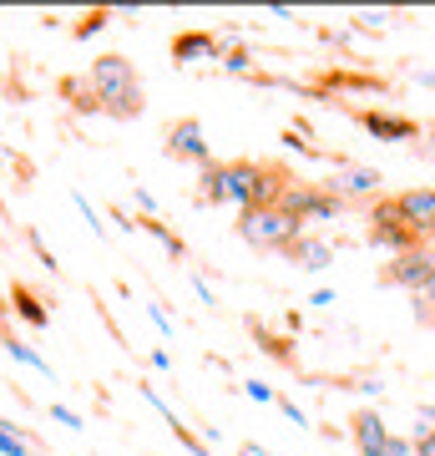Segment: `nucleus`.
I'll return each instance as SVG.
<instances>
[{"label": "nucleus", "mask_w": 435, "mask_h": 456, "mask_svg": "<svg viewBox=\"0 0 435 456\" xmlns=\"http://www.w3.org/2000/svg\"><path fill=\"white\" fill-rule=\"evenodd\" d=\"M0 325H5V310H0Z\"/></svg>", "instance_id": "b1692460"}, {"label": "nucleus", "mask_w": 435, "mask_h": 456, "mask_svg": "<svg viewBox=\"0 0 435 456\" xmlns=\"http://www.w3.org/2000/svg\"><path fill=\"white\" fill-rule=\"evenodd\" d=\"M173 431H178V441H182V446H188L193 456H208V446H203V441H197V436H193V431H188L182 421H173Z\"/></svg>", "instance_id": "6ab92c4d"}, {"label": "nucleus", "mask_w": 435, "mask_h": 456, "mask_svg": "<svg viewBox=\"0 0 435 456\" xmlns=\"http://www.w3.org/2000/svg\"><path fill=\"white\" fill-rule=\"evenodd\" d=\"M294 183V173L284 163H258V183H254V203L248 208H278L284 188Z\"/></svg>", "instance_id": "9d476101"}, {"label": "nucleus", "mask_w": 435, "mask_h": 456, "mask_svg": "<svg viewBox=\"0 0 435 456\" xmlns=\"http://www.w3.org/2000/svg\"><path fill=\"white\" fill-rule=\"evenodd\" d=\"M370 244L375 248H390V254H405V248L420 244V233L400 218V208H395V198H375L370 203Z\"/></svg>", "instance_id": "39448f33"}, {"label": "nucleus", "mask_w": 435, "mask_h": 456, "mask_svg": "<svg viewBox=\"0 0 435 456\" xmlns=\"http://www.w3.org/2000/svg\"><path fill=\"white\" fill-rule=\"evenodd\" d=\"M0 452H5V456H26V441L11 436V431H5V421H0Z\"/></svg>", "instance_id": "aec40b11"}, {"label": "nucleus", "mask_w": 435, "mask_h": 456, "mask_svg": "<svg viewBox=\"0 0 435 456\" xmlns=\"http://www.w3.org/2000/svg\"><path fill=\"white\" fill-rule=\"evenodd\" d=\"M324 188H329L339 203H375V198H385V178H380L375 167H350V163H339V173L324 178Z\"/></svg>", "instance_id": "423d86ee"}, {"label": "nucleus", "mask_w": 435, "mask_h": 456, "mask_svg": "<svg viewBox=\"0 0 435 456\" xmlns=\"http://www.w3.org/2000/svg\"><path fill=\"white\" fill-rule=\"evenodd\" d=\"M258 340H263V350H269V355L289 360V345H284V340H274V335H269V330H258Z\"/></svg>", "instance_id": "4be33fe9"}, {"label": "nucleus", "mask_w": 435, "mask_h": 456, "mask_svg": "<svg viewBox=\"0 0 435 456\" xmlns=\"http://www.w3.org/2000/svg\"><path fill=\"white\" fill-rule=\"evenodd\" d=\"M203 203H223V163L203 167Z\"/></svg>", "instance_id": "a211bd4d"}, {"label": "nucleus", "mask_w": 435, "mask_h": 456, "mask_svg": "<svg viewBox=\"0 0 435 456\" xmlns=\"http://www.w3.org/2000/svg\"><path fill=\"white\" fill-rule=\"evenodd\" d=\"M415 456H435V426L415 431Z\"/></svg>", "instance_id": "412c9836"}, {"label": "nucleus", "mask_w": 435, "mask_h": 456, "mask_svg": "<svg viewBox=\"0 0 435 456\" xmlns=\"http://www.w3.org/2000/svg\"><path fill=\"white\" fill-rule=\"evenodd\" d=\"M61 92H66V97H77V112H101L97 86L86 92V82H81V77H66V82H61Z\"/></svg>", "instance_id": "dca6fc26"}, {"label": "nucleus", "mask_w": 435, "mask_h": 456, "mask_svg": "<svg viewBox=\"0 0 435 456\" xmlns=\"http://www.w3.org/2000/svg\"><path fill=\"white\" fill-rule=\"evenodd\" d=\"M410 299H415V320L425 330H435V274H431V284H425V289H415Z\"/></svg>", "instance_id": "f3484780"}, {"label": "nucleus", "mask_w": 435, "mask_h": 456, "mask_svg": "<svg viewBox=\"0 0 435 456\" xmlns=\"http://www.w3.org/2000/svg\"><path fill=\"white\" fill-rule=\"evenodd\" d=\"M167 158H182V163H213L208 142H203V122H193V117H182V122H173L167 127Z\"/></svg>", "instance_id": "0eeeda50"}, {"label": "nucleus", "mask_w": 435, "mask_h": 456, "mask_svg": "<svg viewBox=\"0 0 435 456\" xmlns=\"http://www.w3.org/2000/svg\"><path fill=\"white\" fill-rule=\"evenodd\" d=\"M238 233L254 248H274V254H284L294 239H304V224H299V218H289L284 208H243Z\"/></svg>", "instance_id": "f03ea898"}, {"label": "nucleus", "mask_w": 435, "mask_h": 456, "mask_svg": "<svg viewBox=\"0 0 435 456\" xmlns=\"http://www.w3.org/2000/svg\"><path fill=\"white\" fill-rule=\"evenodd\" d=\"M435 274V239H420L415 248H405V254H395V259L380 269V284H390V289H425Z\"/></svg>", "instance_id": "20e7f679"}, {"label": "nucleus", "mask_w": 435, "mask_h": 456, "mask_svg": "<svg viewBox=\"0 0 435 456\" xmlns=\"http://www.w3.org/2000/svg\"><path fill=\"white\" fill-rule=\"evenodd\" d=\"M350 431H355L359 456H385L390 426H385V416H380V411H355V421H350Z\"/></svg>", "instance_id": "1a4fd4ad"}, {"label": "nucleus", "mask_w": 435, "mask_h": 456, "mask_svg": "<svg viewBox=\"0 0 435 456\" xmlns=\"http://www.w3.org/2000/svg\"><path fill=\"white\" fill-rule=\"evenodd\" d=\"M385 456H410V441H400V436H390V441H385Z\"/></svg>", "instance_id": "5701e85b"}, {"label": "nucleus", "mask_w": 435, "mask_h": 456, "mask_svg": "<svg viewBox=\"0 0 435 456\" xmlns=\"http://www.w3.org/2000/svg\"><path fill=\"white\" fill-rule=\"evenodd\" d=\"M11 305H16L20 320H31V325H46V320H51V314L41 310V299H36V294L26 289V284H16V289H11Z\"/></svg>", "instance_id": "2eb2a0df"}, {"label": "nucleus", "mask_w": 435, "mask_h": 456, "mask_svg": "<svg viewBox=\"0 0 435 456\" xmlns=\"http://www.w3.org/2000/svg\"><path fill=\"white\" fill-rule=\"evenodd\" d=\"M254 183H258V163H223V203L248 208L254 203Z\"/></svg>", "instance_id": "9b49d317"}, {"label": "nucleus", "mask_w": 435, "mask_h": 456, "mask_svg": "<svg viewBox=\"0 0 435 456\" xmlns=\"http://www.w3.org/2000/svg\"><path fill=\"white\" fill-rule=\"evenodd\" d=\"M395 208L420 239H435V188H405V193H395Z\"/></svg>", "instance_id": "6e6552de"}, {"label": "nucleus", "mask_w": 435, "mask_h": 456, "mask_svg": "<svg viewBox=\"0 0 435 456\" xmlns=\"http://www.w3.org/2000/svg\"><path fill=\"white\" fill-rule=\"evenodd\" d=\"M86 82L97 86L101 112H112V117H137L142 112V82H137V71H132L127 56H101V61H92Z\"/></svg>", "instance_id": "f257e3e1"}, {"label": "nucleus", "mask_w": 435, "mask_h": 456, "mask_svg": "<svg viewBox=\"0 0 435 456\" xmlns=\"http://www.w3.org/2000/svg\"><path fill=\"white\" fill-rule=\"evenodd\" d=\"M173 56H178V61L218 56V36H213V31H182V36H173Z\"/></svg>", "instance_id": "ddd939ff"}, {"label": "nucleus", "mask_w": 435, "mask_h": 456, "mask_svg": "<svg viewBox=\"0 0 435 456\" xmlns=\"http://www.w3.org/2000/svg\"><path fill=\"white\" fill-rule=\"evenodd\" d=\"M359 127L375 132L380 142H410V137L420 132L410 117H390V112H359Z\"/></svg>", "instance_id": "f8f14e48"}, {"label": "nucleus", "mask_w": 435, "mask_h": 456, "mask_svg": "<svg viewBox=\"0 0 435 456\" xmlns=\"http://www.w3.org/2000/svg\"><path fill=\"white\" fill-rule=\"evenodd\" d=\"M284 254H289L294 264H304V269H324V264L334 259V248L324 244V239H294Z\"/></svg>", "instance_id": "4468645a"}, {"label": "nucleus", "mask_w": 435, "mask_h": 456, "mask_svg": "<svg viewBox=\"0 0 435 456\" xmlns=\"http://www.w3.org/2000/svg\"><path fill=\"white\" fill-rule=\"evenodd\" d=\"M278 208L289 213V218H299V224H329V218H339V203L324 183H299L294 178L289 188H284V198H278Z\"/></svg>", "instance_id": "7ed1b4c3"}]
</instances>
